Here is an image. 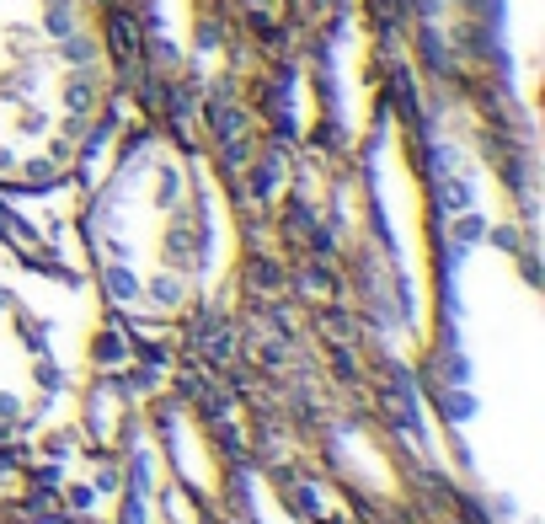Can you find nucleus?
<instances>
[{"label":"nucleus","instance_id":"obj_1","mask_svg":"<svg viewBox=\"0 0 545 524\" xmlns=\"http://www.w3.org/2000/svg\"><path fill=\"white\" fill-rule=\"evenodd\" d=\"M102 295L139 321H171L209 289L220 262V204L193 150L145 134L118 156L86 214Z\"/></svg>","mask_w":545,"mask_h":524},{"label":"nucleus","instance_id":"obj_2","mask_svg":"<svg viewBox=\"0 0 545 524\" xmlns=\"http://www.w3.org/2000/svg\"><path fill=\"white\" fill-rule=\"evenodd\" d=\"M113 43L91 0H0V188L65 182L113 113Z\"/></svg>","mask_w":545,"mask_h":524}]
</instances>
